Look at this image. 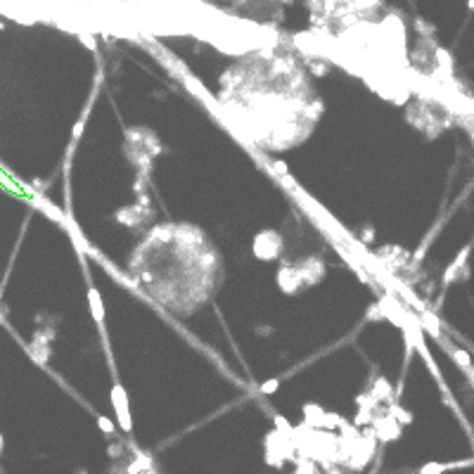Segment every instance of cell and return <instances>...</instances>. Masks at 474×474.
Instances as JSON below:
<instances>
[{
    "instance_id": "5bb4252c",
    "label": "cell",
    "mask_w": 474,
    "mask_h": 474,
    "mask_svg": "<svg viewBox=\"0 0 474 474\" xmlns=\"http://www.w3.org/2000/svg\"><path fill=\"white\" fill-rule=\"evenodd\" d=\"M467 7H470V10H474V0H470V2H467Z\"/></svg>"
},
{
    "instance_id": "277c9868",
    "label": "cell",
    "mask_w": 474,
    "mask_h": 474,
    "mask_svg": "<svg viewBox=\"0 0 474 474\" xmlns=\"http://www.w3.org/2000/svg\"><path fill=\"white\" fill-rule=\"evenodd\" d=\"M162 142L152 133L150 128L142 126H133L126 130V142H123V152L130 159V164L138 169L140 176H150L154 159L162 154Z\"/></svg>"
},
{
    "instance_id": "52a82bcc",
    "label": "cell",
    "mask_w": 474,
    "mask_h": 474,
    "mask_svg": "<svg viewBox=\"0 0 474 474\" xmlns=\"http://www.w3.org/2000/svg\"><path fill=\"white\" fill-rule=\"evenodd\" d=\"M396 406H399V403H396ZM396 406H394V408H396ZM401 429H403V424L396 420L394 410L372 420V436H375L377 441H396L401 436Z\"/></svg>"
},
{
    "instance_id": "6da1fadb",
    "label": "cell",
    "mask_w": 474,
    "mask_h": 474,
    "mask_svg": "<svg viewBox=\"0 0 474 474\" xmlns=\"http://www.w3.org/2000/svg\"><path fill=\"white\" fill-rule=\"evenodd\" d=\"M218 107L239 138L268 152L299 147L323 117V102L301 64L268 50L221 76Z\"/></svg>"
},
{
    "instance_id": "7c38bea8",
    "label": "cell",
    "mask_w": 474,
    "mask_h": 474,
    "mask_svg": "<svg viewBox=\"0 0 474 474\" xmlns=\"http://www.w3.org/2000/svg\"><path fill=\"white\" fill-rule=\"evenodd\" d=\"M280 389V379H268L261 384V394H275Z\"/></svg>"
},
{
    "instance_id": "ba28073f",
    "label": "cell",
    "mask_w": 474,
    "mask_h": 474,
    "mask_svg": "<svg viewBox=\"0 0 474 474\" xmlns=\"http://www.w3.org/2000/svg\"><path fill=\"white\" fill-rule=\"evenodd\" d=\"M150 209H147V202L142 199V202H135V204L126 206L123 211H118L117 214V221L118 223H123L126 228H140L147 218H150Z\"/></svg>"
},
{
    "instance_id": "30bf717a",
    "label": "cell",
    "mask_w": 474,
    "mask_h": 474,
    "mask_svg": "<svg viewBox=\"0 0 474 474\" xmlns=\"http://www.w3.org/2000/svg\"><path fill=\"white\" fill-rule=\"evenodd\" d=\"M88 303H90V313H93L95 323L102 327V318H105V303H102V299H100V292H97L93 285H88Z\"/></svg>"
},
{
    "instance_id": "3957f363",
    "label": "cell",
    "mask_w": 474,
    "mask_h": 474,
    "mask_svg": "<svg viewBox=\"0 0 474 474\" xmlns=\"http://www.w3.org/2000/svg\"><path fill=\"white\" fill-rule=\"evenodd\" d=\"M325 270H327V266L320 256H306L301 261L280 266L275 280L285 294L294 296V294H301V292L311 290L313 285H318L325 278Z\"/></svg>"
},
{
    "instance_id": "4fadbf2b",
    "label": "cell",
    "mask_w": 474,
    "mask_h": 474,
    "mask_svg": "<svg viewBox=\"0 0 474 474\" xmlns=\"http://www.w3.org/2000/svg\"><path fill=\"white\" fill-rule=\"evenodd\" d=\"M97 424H100V429L105 431V434H114V427H112V422H109L107 417H97Z\"/></svg>"
},
{
    "instance_id": "5b68a950",
    "label": "cell",
    "mask_w": 474,
    "mask_h": 474,
    "mask_svg": "<svg viewBox=\"0 0 474 474\" xmlns=\"http://www.w3.org/2000/svg\"><path fill=\"white\" fill-rule=\"evenodd\" d=\"M282 247H285L282 235L278 233V230H273V228H266V230L256 233V237H254V244H251V249H254V256H256L259 261H275V259H280Z\"/></svg>"
},
{
    "instance_id": "8992f818",
    "label": "cell",
    "mask_w": 474,
    "mask_h": 474,
    "mask_svg": "<svg viewBox=\"0 0 474 474\" xmlns=\"http://www.w3.org/2000/svg\"><path fill=\"white\" fill-rule=\"evenodd\" d=\"M112 406H114V413H117V422L118 427L128 434L133 429V417H130V406H128V394L121 382H114L112 387Z\"/></svg>"
},
{
    "instance_id": "8fae6325",
    "label": "cell",
    "mask_w": 474,
    "mask_h": 474,
    "mask_svg": "<svg viewBox=\"0 0 474 474\" xmlns=\"http://www.w3.org/2000/svg\"><path fill=\"white\" fill-rule=\"evenodd\" d=\"M474 460H467V463H429L424 465L420 470V474H441V472H448V470H455V467H467V465H472Z\"/></svg>"
},
{
    "instance_id": "7a4b0ae2",
    "label": "cell",
    "mask_w": 474,
    "mask_h": 474,
    "mask_svg": "<svg viewBox=\"0 0 474 474\" xmlns=\"http://www.w3.org/2000/svg\"><path fill=\"white\" fill-rule=\"evenodd\" d=\"M128 275L164 311L190 318L218 290L223 259L199 226L159 223L133 249Z\"/></svg>"
},
{
    "instance_id": "9c48e42d",
    "label": "cell",
    "mask_w": 474,
    "mask_h": 474,
    "mask_svg": "<svg viewBox=\"0 0 474 474\" xmlns=\"http://www.w3.org/2000/svg\"><path fill=\"white\" fill-rule=\"evenodd\" d=\"M470 249H472V247H465L463 251L458 254V259H455L451 266H448L446 275H443V285H453L455 280H463V278H467L465 273H467V259H470Z\"/></svg>"
}]
</instances>
